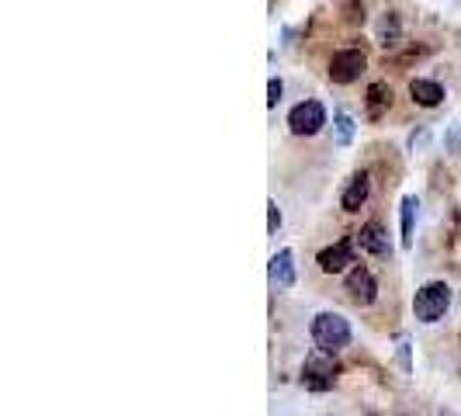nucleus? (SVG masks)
<instances>
[{"label": "nucleus", "instance_id": "17", "mask_svg": "<svg viewBox=\"0 0 461 416\" xmlns=\"http://www.w3.org/2000/svg\"><path fill=\"white\" fill-rule=\"evenodd\" d=\"M267 212H271V219H267V232H277V226H281V212H277V202H267Z\"/></svg>", "mask_w": 461, "mask_h": 416}, {"label": "nucleus", "instance_id": "16", "mask_svg": "<svg viewBox=\"0 0 461 416\" xmlns=\"http://www.w3.org/2000/svg\"><path fill=\"white\" fill-rule=\"evenodd\" d=\"M281 94H285V84H281L277 77H271V84H267V108H277V104H281Z\"/></svg>", "mask_w": 461, "mask_h": 416}, {"label": "nucleus", "instance_id": "1", "mask_svg": "<svg viewBox=\"0 0 461 416\" xmlns=\"http://www.w3.org/2000/svg\"><path fill=\"white\" fill-rule=\"evenodd\" d=\"M447 309H451V285H444V281H427L420 292H416L413 299V316L420 323H440L444 316H447Z\"/></svg>", "mask_w": 461, "mask_h": 416}, {"label": "nucleus", "instance_id": "14", "mask_svg": "<svg viewBox=\"0 0 461 416\" xmlns=\"http://www.w3.org/2000/svg\"><path fill=\"white\" fill-rule=\"evenodd\" d=\"M399 35H402V24H399V14H393V11H385V14L378 18V42H382V46H395V42H399Z\"/></svg>", "mask_w": 461, "mask_h": 416}, {"label": "nucleus", "instance_id": "9", "mask_svg": "<svg viewBox=\"0 0 461 416\" xmlns=\"http://www.w3.org/2000/svg\"><path fill=\"white\" fill-rule=\"evenodd\" d=\"M357 243H361V250L371 257H389L393 254V240H389V232H385V226L382 222H365L361 226V232L354 236Z\"/></svg>", "mask_w": 461, "mask_h": 416}, {"label": "nucleus", "instance_id": "4", "mask_svg": "<svg viewBox=\"0 0 461 416\" xmlns=\"http://www.w3.org/2000/svg\"><path fill=\"white\" fill-rule=\"evenodd\" d=\"M323 125H326V108L316 97H305V101H299L288 112V129L295 136H316V132H323Z\"/></svg>", "mask_w": 461, "mask_h": 416}, {"label": "nucleus", "instance_id": "2", "mask_svg": "<svg viewBox=\"0 0 461 416\" xmlns=\"http://www.w3.org/2000/svg\"><path fill=\"white\" fill-rule=\"evenodd\" d=\"M309 333H312V344L320 347V350H330V354L344 350L350 344V337H354V330H350V323L340 312H320L312 320V326H309Z\"/></svg>", "mask_w": 461, "mask_h": 416}, {"label": "nucleus", "instance_id": "5", "mask_svg": "<svg viewBox=\"0 0 461 416\" xmlns=\"http://www.w3.org/2000/svg\"><path fill=\"white\" fill-rule=\"evenodd\" d=\"M365 67H368V59H365L361 49H340V52H333L326 73H330L333 84H354V80H361Z\"/></svg>", "mask_w": 461, "mask_h": 416}, {"label": "nucleus", "instance_id": "15", "mask_svg": "<svg viewBox=\"0 0 461 416\" xmlns=\"http://www.w3.org/2000/svg\"><path fill=\"white\" fill-rule=\"evenodd\" d=\"M333 142L337 146H350L354 142V118L347 115V112L333 115Z\"/></svg>", "mask_w": 461, "mask_h": 416}, {"label": "nucleus", "instance_id": "11", "mask_svg": "<svg viewBox=\"0 0 461 416\" xmlns=\"http://www.w3.org/2000/svg\"><path fill=\"white\" fill-rule=\"evenodd\" d=\"M410 94H413V101L420 108H438L440 101L447 97V91L440 87L438 80H423V77H416L413 84H410Z\"/></svg>", "mask_w": 461, "mask_h": 416}, {"label": "nucleus", "instance_id": "7", "mask_svg": "<svg viewBox=\"0 0 461 416\" xmlns=\"http://www.w3.org/2000/svg\"><path fill=\"white\" fill-rule=\"evenodd\" d=\"M316 264H320L323 275H340V271H347V264H354V240H337L333 247L320 250Z\"/></svg>", "mask_w": 461, "mask_h": 416}, {"label": "nucleus", "instance_id": "12", "mask_svg": "<svg viewBox=\"0 0 461 416\" xmlns=\"http://www.w3.org/2000/svg\"><path fill=\"white\" fill-rule=\"evenodd\" d=\"M389 104H393V91H389V84H371L368 87V115L382 118L385 112H389Z\"/></svg>", "mask_w": 461, "mask_h": 416}, {"label": "nucleus", "instance_id": "13", "mask_svg": "<svg viewBox=\"0 0 461 416\" xmlns=\"http://www.w3.org/2000/svg\"><path fill=\"white\" fill-rule=\"evenodd\" d=\"M416 208H420V202H416L413 194H406V198H402V247H406V250L413 247V232H416Z\"/></svg>", "mask_w": 461, "mask_h": 416}, {"label": "nucleus", "instance_id": "3", "mask_svg": "<svg viewBox=\"0 0 461 416\" xmlns=\"http://www.w3.org/2000/svg\"><path fill=\"white\" fill-rule=\"evenodd\" d=\"M337 375H340V368H337V361H333V354L330 350H312L309 357H305V365H302V385L309 389V393H330L333 385H337Z\"/></svg>", "mask_w": 461, "mask_h": 416}, {"label": "nucleus", "instance_id": "8", "mask_svg": "<svg viewBox=\"0 0 461 416\" xmlns=\"http://www.w3.org/2000/svg\"><path fill=\"white\" fill-rule=\"evenodd\" d=\"M267 281H271L275 292H285V288L295 285V254H292V250H277V254L271 257V264H267Z\"/></svg>", "mask_w": 461, "mask_h": 416}, {"label": "nucleus", "instance_id": "6", "mask_svg": "<svg viewBox=\"0 0 461 416\" xmlns=\"http://www.w3.org/2000/svg\"><path fill=\"white\" fill-rule=\"evenodd\" d=\"M344 292L350 295L354 305H371V302L378 299V281H375V275H371L365 264H357V267L347 271Z\"/></svg>", "mask_w": 461, "mask_h": 416}, {"label": "nucleus", "instance_id": "10", "mask_svg": "<svg viewBox=\"0 0 461 416\" xmlns=\"http://www.w3.org/2000/svg\"><path fill=\"white\" fill-rule=\"evenodd\" d=\"M368 194H371L368 174H354L350 185L344 187V194H340V208L344 212H361V205L368 202Z\"/></svg>", "mask_w": 461, "mask_h": 416}]
</instances>
